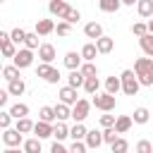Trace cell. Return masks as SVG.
<instances>
[{
    "label": "cell",
    "mask_w": 153,
    "mask_h": 153,
    "mask_svg": "<svg viewBox=\"0 0 153 153\" xmlns=\"http://www.w3.org/2000/svg\"><path fill=\"white\" fill-rule=\"evenodd\" d=\"M131 33L139 36V38H143V36L148 33V24H143V22H134V24H131Z\"/></svg>",
    "instance_id": "74e56055"
},
{
    "label": "cell",
    "mask_w": 153,
    "mask_h": 153,
    "mask_svg": "<svg viewBox=\"0 0 153 153\" xmlns=\"http://www.w3.org/2000/svg\"><path fill=\"white\" fill-rule=\"evenodd\" d=\"M100 143H105V141H103V131L88 129V134H86V146H88V148H98Z\"/></svg>",
    "instance_id": "ffe728a7"
},
{
    "label": "cell",
    "mask_w": 153,
    "mask_h": 153,
    "mask_svg": "<svg viewBox=\"0 0 153 153\" xmlns=\"http://www.w3.org/2000/svg\"><path fill=\"white\" fill-rule=\"evenodd\" d=\"M148 33H153V19H148Z\"/></svg>",
    "instance_id": "db71d44e"
},
{
    "label": "cell",
    "mask_w": 153,
    "mask_h": 153,
    "mask_svg": "<svg viewBox=\"0 0 153 153\" xmlns=\"http://www.w3.org/2000/svg\"><path fill=\"white\" fill-rule=\"evenodd\" d=\"M131 120H134V124H146V122L151 120L148 108H136V110H134V115H131Z\"/></svg>",
    "instance_id": "4316f807"
},
{
    "label": "cell",
    "mask_w": 153,
    "mask_h": 153,
    "mask_svg": "<svg viewBox=\"0 0 153 153\" xmlns=\"http://www.w3.org/2000/svg\"><path fill=\"white\" fill-rule=\"evenodd\" d=\"M136 12H139V17H143V19L153 17V0H139V2H136Z\"/></svg>",
    "instance_id": "7402d4cb"
},
{
    "label": "cell",
    "mask_w": 153,
    "mask_h": 153,
    "mask_svg": "<svg viewBox=\"0 0 153 153\" xmlns=\"http://www.w3.org/2000/svg\"><path fill=\"white\" fill-rule=\"evenodd\" d=\"M0 2H5V0H0Z\"/></svg>",
    "instance_id": "11a10c76"
},
{
    "label": "cell",
    "mask_w": 153,
    "mask_h": 153,
    "mask_svg": "<svg viewBox=\"0 0 153 153\" xmlns=\"http://www.w3.org/2000/svg\"><path fill=\"white\" fill-rule=\"evenodd\" d=\"M110 148H112V153H127V151H129V141L120 136V139H117V141H115Z\"/></svg>",
    "instance_id": "60d3db41"
},
{
    "label": "cell",
    "mask_w": 153,
    "mask_h": 153,
    "mask_svg": "<svg viewBox=\"0 0 153 153\" xmlns=\"http://www.w3.org/2000/svg\"><path fill=\"white\" fill-rule=\"evenodd\" d=\"M136 2H139V0H122V5H129V7H134Z\"/></svg>",
    "instance_id": "f5cc1de1"
},
{
    "label": "cell",
    "mask_w": 153,
    "mask_h": 153,
    "mask_svg": "<svg viewBox=\"0 0 153 153\" xmlns=\"http://www.w3.org/2000/svg\"><path fill=\"white\" fill-rule=\"evenodd\" d=\"M84 84H86V76L81 74V69L69 72V76H67V86H72V88H84Z\"/></svg>",
    "instance_id": "2e32d148"
},
{
    "label": "cell",
    "mask_w": 153,
    "mask_h": 153,
    "mask_svg": "<svg viewBox=\"0 0 153 153\" xmlns=\"http://www.w3.org/2000/svg\"><path fill=\"white\" fill-rule=\"evenodd\" d=\"M7 100H10V91L5 88V91H0V108H5V105H7Z\"/></svg>",
    "instance_id": "681fc988"
},
{
    "label": "cell",
    "mask_w": 153,
    "mask_h": 153,
    "mask_svg": "<svg viewBox=\"0 0 153 153\" xmlns=\"http://www.w3.org/2000/svg\"><path fill=\"white\" fill-rule=\"evenodd\" d=\"M0 45H2V55H5V57H12V60H14V55H17V45L12 43V38H10V41H2Z\"/></svg>",
    "instance_id": "d590c367"
},
{
    "label": "cell",
    "mask_w": 153,
    "mask_h": 153,
    "mask_svg": "<svg viewBox=\"0 0 153 153\" xmlns=\"http://www.w3.org/2000/svg\"><path fill=\"white\" fill-rule=\"evenodd\" d=\"M24 141H26L24 134L17 131V129H12V127L2 131V143H5L7 148H19V146H24Z\"/></svg>",
    "instance_id": "5b68a950"
},
{
    "label": "cell",
    "mask_w": 153,
    "mask_h": 153,
    "mask_svg": "<svg viewBox=\"0 0 153 153\" xmlns=\"http://www.w3.org/2000/svg\"><path fill=\"white\" fill-rule=\"evenodd\" d=\"M81 74L88 79V76H98V69H96V65L93 62H84L81 65Z\"/></svg>",
    "instance_id": "b9f144b4"
},
{
    "label": "cell",
    "mask_w": 153,
    "mask_h": 153,
    "mask_svg": "<svg viewBox=\"0 0 153 153\" xmlns=\"http://www.w3.org/2000/svg\"><path fill=\"white\" fill-rule=\"evenodd\" d=\"M134 74L141 86H153V57H139L134 62Z\"/></svg>",
    "instance_id": "6da1fadb"
},
{
    "label": "cell",
    "mask_w": 153,
    "mask_h": 153,
    "mask_svg": "<svg viewBox=\"0 0 153 153\" xmlns=\"http://www.w3.org/2000/svg\"><path fill=\"white\" fill-rule=\"evenodd\" d=\"M55 31V22L53 19H38L36 22V33L38 36H48V33H53Z\"/></svg>",
    "instance_id": "e0dca14e"
},
{
    "label": "cell",
    "mask_w": 153,
    "mask_h": 153,
    "mask_svg": "<svg viewBox=\"0 0 153 153\" xmlns=\"http://www.w3.org/2000/svg\"><path fill=\"white\" fill-rule=\"evenodd\" d=\"M33 127H36V122H31L29 117H22V120H17V124H14V129H17V131H22V134H29V131H33Z\"/></svg>",
    "instance_id": "4dcf8cb0"
},
{
    "label": "cell",
    "mask_w": 153,
    "mask_h": 153,
    "mask_svg": "<svg viewBox=\"0 0 153 153\" xmlns=\"http://www.w3.org/2000/svg\"><path fill=\"white\" fill-rule=\"evenodd\" d=\"M24 48H29V50H38L41 48V43H38V33L33 31V33H26V43H24Z\"/></svg>",
    "instance_id": "f35d334b"
},
{
    "label": "cell",
    "mask_w": 153,
    "mask_h": 153,
    "mask_svg": "<svg viewBox=\"0 0 153 153\" xmlns=\"http://www.w3.org/2000/svg\"><path fill=\"white\" fill-rule=\"evenodd\" d=\"M10 38H12V43H14V45H22V43H26V31L17 26V29H12V31H10Z\"/></svg>",
    "instance_id": "836d02e7"
},
{
    "label": "cell",
    "mask_w": 153,
    "mask_h": 153,
    "mask_svg": "<svg viewBox=\"0 0 153 153\" xmlns=\"http://www.w3.org/2000/svg\"><path fill=\"white\" fill-rule=\"evenodd\" d=\"M136 153H153V143H151L148 139H141V141L136 143Z\"/></svg>",
    "instance_id": "f6af8a7d"
},
{
    "label": "cell",
    "mask_w": 153,
    "mask_h": 153,
    "mask_svg": "<svg viewBox=\"0 0 153 153\" xmlns=\"http://www.w3.org/2000/svg\"><path fill=\"white\" fill-rule=\"evenodd\" d=\"M98 7L103 12H117L122 7V0H98Z\"/></svg>",
    "instance_id": "1f68e13d"
},
{
    "label": "cell",
    "mask_w": 153,
    "mask_h": 153,
    "mask_svg": "<svg viewBox=\"0 0 153 153\" xmlns=\"http://www.w3.org/2000/svg\"><path fill=\"white\" fill-rule=\"evenodd\" d=\"M86 151H88L86 141H72V146H69V153H86Z\"/></svg>",
    "instance_id": "7dc6e473"
},
{
    "label": "cell",
    "mask_w": 153,
    "mask_h": 153,
    "mask_svg": "<svg viewBox=\"0 0 153 153\" xmlns=\"http://www.w3.org/2000/svg\"><path fill=\"white\" fill-rule=\"evenodd\" d=\"M98 88H100V79H98V76H88L86 84H84V91H86L88 96H96Z\"/></svg>",
    "instance_id": "f1b7e54d"
},
{
    "label": "cell",
    "mask_w": 153,
    "mask_h": 153,
    "mask_svg": "<svg viewBox=\"0 0 153 153\" xmlns=\"http://www.w3.org/2000/svg\"><path fill=\"white\" fill-rule=\"evenodd\" d=\"M53 129H55V124H50V122H36V127H33V134H36V139H50L53 136Z\"/></svg>",
    "instance_id": "7c38bea8"
},
{
    "label": "cell",
    "mask_w": 153,
    "mask_h": 153,
    "mask_svg": "<svg viewBox=\"0 0 153 153\" xmlns=\"http://www.w3.org/2000/svg\"><path fill=\"white\" fill-rule=\"evenodd\" d=\"M117 139H120V134H117V129H115V127H110V129H103V141H105V143H110V146H112Z\"/></svg>",
    "instance_id": "ab89813d"
},
{
    "label": "cell",
    "mask_w": 153,
    "mask_h": 153,
    "mask_svg": "<svg viewBox=\"0 0 153 153\" xmlns=\"http://www.w3.org/2000/svg\"><path fill=\"white\" fill-rule=\"evenodd\" d=\"M7 91H10V96H22V93L26 91V84H24V79L7 81Z\"/></svg>",
    "instance_id": "cb8c5ba5"
},
{
    "label": "cell",
    "mask_w": 153,
    "mask_h": 153,
    "mask_svg": "<svg viewBox=\"0 0 153 153\" xmlns=\"http://www.w3.org/2000/svg\"><path fill=\"white\" fill-rule=\"evenodd\" d=\"M120 91H122V79H120V76H108V79H105V93L117 96Z\"/></svg>",
    "instance_id": "ac0fdd59"
},
{
    "label": "cell",
    "mask_w": 153,
    "mask_h": 153,
    "mask_svg": "<svg viewBox=\"0 0 153 153\" xmlns=\"http://www.w3.org/2000/svg\"><path fill=\"white\" fill-rule=\"evenodd\" d=\"M131 124H134L131 115H120L117 122H115V129H117V134H127V131L131 129Z\"/></svg>",
    "instance_id": "d6986e66"
},
{
    "label": "cell",
    "mask_w": 153,
    "mask_h": 153,
    "mask_svg": "<svg viewBox=\"0 0 153 153\" xmlns=\"http://www.w3.org/2000/svg\"><path fill=\"white\" fill-rule=\"evenodd\" d=\"M12 65L19 67V69L31 67V65H33V50H29V48H19L17 55H14V60H12Z\"/></svg>",
    "instance_id": "8992f818"
},
{
    "label": "cell",
    "mask_w": 153,
    "mask_h": 153,
    "mask_svg": "<svg viewBox=\"0 0 153 153\" xmlns=\"http://www.w3.org/2000/svg\"><path fill=\"white\" fill-rule=\"evenodd\" d=\"M12 120H14V117L10 115V110H2V112H0V127H2V131H5V129H10Z\"/></svg>",
    "instance_id": "7bdbcfd3"
},
{
    "label": "cell",
    "mask_w": 153,
    "mask_h": 153,
    "mask_svg": "<svg viewBox=\"0 0 153 153\" xmlns=\"http://www.w3.org/2000/svg\"><path fill=\"white\" fill-rule=\"evenodd\" d=\"M67 136H69V127H67L65 122H57L55 129H53V139H55V141H65Z\"/></svg>",
    "instance_id": "83f0119b"
},
{
    "label": "cell",
    "mask_w": 153,
    "mask_h": 153,
    "mask_svg": "<svg viewBox=\"0 0 153 153\" xmlns=\"http://www.w3.org/2000/svg\"><path fill=\"white\" fill-rule=\"evenodd\" d=\"M50 153H69V148H65V146H62V141H53Z\"/></svg>",
    "instance_id": "c3c4849f"
},
{
    "label": "cell",
    "mask_w": 153,
    "mask_h": 153,
    "mask_svg": "<svg viewBox=\"0 0 153 153\" xmlns=\"http://www.w3.org/2000/svg\"><path fill=\"white\" fill-rule=\"evenodd\" d=\"M57 96H60V103H65V105H69V108H74V105L79 103L76 88H72V86H62V88L57 91Z\"/></svg>",
    "instance_id": "ba28073f"
},
{
    "label": "cell",
    "mask_w": 153,
    "mask_h": 153,
    "mask_svg": "<svg viewBox=\"0 0 153 153\" xmlns=\"http://www.w3.org/2000/svg\"><path fill=\"white\" fill-rule=\"evenodd\" d=\"M91 103H93L98 110H103V112H110V110H115V105H117V98H115V96H110V93H96V96L91 98Z\"/></svg>",
    "instance_id": "277c9868"
},
{
    "label": "cell",
    "mask_w": 153,
    "mask_h": 153,
    "mask_svg": "<svg viewBox=\"0 0 153 153\" xmlns=\"http://www.w3.org/2000/svg\"><path fill=\"white\" fill-rule=\"evenodd\" d=\"M79 53H81L84 62H93V60H96V55H98V48H96V43H86Z\"/></svg>",
    "instance_id": "603a6c76"
},
{
    "label": "cell",
    "mask_w": 153,
    "mask_h": 153,
    "mask_svg": "<svg viewBox=\"0 0 153 153\" xmlns=\"http://www.w3.org/2000/svg\"><path fill=\"white\" fill-rule=\"evenodd\" d=\"M2 153H24V148H5Z\"/></svg>",
    "instance_id": "f907efd6"
},
{
    "label": "cell",
    "mask_w": 153,
    "mask_h": 153,
    "mask_svg": "<svg viewBox=\"0 0 153 153\" xmlns=\"http://www.w3.org/2000/svg\"><path fill=\"white\" fill-rule=\"evenodd\" d=\"M120 79H122V91H124L127 96H136V93H139V88H141V81L136 79L134 69H124V72L120 74Z\"/></svg>",
    "instance_id": "7a4b0ae2"
},
{
    "label": "cell",
    "mask_w": 153,
    "mask_h": 153,
    "mask_svg": "<svg viewBox=\"0 0 153 153\" xmlns=\"http://www.w3.org/2000/svg\"><path fill=\"white\" fill-rule=\"evenodd\" d=\"M10 115H12L14 120H22V117H29V105H26V103H14V105L10 108Z\"/></svg>",
    "instance_id": "d4e9b609"
},
{
    "label": "cell",
    "mask_w": 153,
    "mask_h": 153,
    "mask_svg": "<svg viewBox=\"0 0 153 153\" xmlns=\"http://www.w3.org/2000/svg\"><path fill=\"white\" fill-rule=\"evenodd\" d=\"M91 100H86V98H79V103L72 108V120L74 122H84L86 117H88V110H91Z\"/></svg>",
    "instance_id": "52a82bcc"
},
{
    "label": "cell",
    "mask_w": 153,
    "mask_h": 153,
    "mask_svg": "<svg viewBox=\"0 0 153 153\" xmlns=\"http://www.w3.org/2000/svg\"><path fill=\"white\" fill-rule=\"evenodd\" d=\"M81 65H84V57H81V53H76V50H69V53L65 55V67H67L69 72H74V69H81Z\"/></svg>",
    "instance_id": "30bf717a"
},
{
    "label": "cell",
    "mask_w": 153,
    "mask_h": 153,
    "mask_svg": "<svg viewBox=\"0 0 153 153\" xmlns=\"http://www.w3.org/2000/svg\"><path fill=\"white\" fill-rule=\"evenodd\" d=\"M55 45L53 43H41V48H38V60L41 62H45V65H53V60H55Z\"/></svg>",
    "instance_id": "9c48e42d"
},
{
    "label": "cell",
    "mask_w": 153,
    "mask_h": 153,
    "mask_svg": "<svg viewBox=\"0 0 153 153\" xmlns=\"http://www.w3.org/2000/svg\"><path fill=\"white\" fill-rule=\"evenodd\" d=\"M2 76H5L7 81L22 79V76H19V67H14V65H5V67H2Z\"/></svg>",
    "instance_id": "e575fe53"
},
{
    "label": "cell",
    "mask_w": 153,
    "mask_h": 153,
    "mask_svg": "<svg viewBox=\"0 0 153 153\" xmlns=\"http://www.w3.org/2000/svg\"><path fill=\"white\" fill-rule=\"evenodd\" d=\"M22 148H24V153H41V139H36V136L33 139H26Z\"/></svg>",
    "instance_id": "d6a6232c"
},
{
    "label": "cell",
    "mask_w": 153,
    "mask_h": 153,
    "mask_svg": "<svg viewBox=\"0 0 153 153\" xmlns=\"http://www.w3.org/2000/svg\"><path fill=\"white\" fill-rule=\"evenodd\" d=\"M115 122H117V117H115V115H108V112H105V115H100V127H103V129L115 127Z\"/></svg>",
    "instance_id": "ee69618b"
},
{
    "label": "cell",
    "mask_w": 153,
    "mask_h": 153,
    "mask_svg": "<svg viewBox=\"0 0 153 153\" xmlns=\"http://www.w3.org/2000/svg\"><path fill=\"white\" fill-rule=\"evenodd\" d=\"M55 115H57V122H65V120L72 117V108L65 105V103H57V105H55Z\"/></svg>",
    "instance_id": "f546056e"
},
{
    "label": "cell",
    "mask_w": 153,
    "mask_h": 153,
    "mask_svg": "<svg viewBox=\"0 0 153 153\" xmlns=\"http://www.w3.org/2000/svg\"><path fill=\"white\" fill-rule=\"evenodd\" d=\"M2 41H10V33H7V31H0V43H2Z\"/></svg>",
    "instance_id": "816d5d0a"
},
{
    "label": "cell",
    "mask_w": 153,
    "mask_h": 153,
    "mask_svg": "<svg viewBox=\"0 0 153 153\" xmlns=\"http://www.w3.org/2000/svg\"><path fill=\"white\" fill-rule=\"evenodd\" d=\"M36 74L45 81V84H57L60 79H62V74H60V69H55L53 65H45V62H41L38 65V69H36Z\"/></svg>",
    "instance_id": "3957f363"
},
{
    "label": "cell",
    "mask_w": 153,
    "mask_h": 153,
    "mask_svg": "<svg viewBox=\"0 0 153 153\" xmlns=\"http://www.w3.org/2000/svg\"><path fill=\"white\" fill-rule=\"evenodd\" d=\"M79 19H81V12H79V10H74V7H69V10H67V14L62 17V22H67V24H76Z\"/></svg>",
    "instance_id": "8d00e7d4"
},
{
    "label": "cell",
    "mask_w": 153,
    "mask_h": 153,
    "mask_svg": "<svg viewBox=\"0 0 153 153\" xmlns=\"http://www.w3.org/2000/svg\"><path fill=\"white\" fill-rule=\"evenodd\" d=\"M67 10H69L67 0H50V2H48V12H50L53 17H57V19H62V17L67 14Z\"/></svg>",
    "instance_id": "8fae6325"
},
{
    "label": "cell",
    "mask_w": 153,
    "mask_h": 153,
    "mask_svg": "<svg viewBox=\"0 0 153 153\" xmlns=\"http://www.w3.org/2000/svg\"><path fill=\"white\" fill-rule=\"evenodd\" d=\"M84 36H86V38H93V43H96V41H98L100 36H105V33H103V26H100L98 22H88V24L84 26Z\"/></svg>",
    "instance_id": "4fadbf2b"
},
{
    "label": "cell",
    "mask_w": 153,
    "mask_h": 153,
    "mask_svg": "<svg viewBox=\"0 0 153 153\" xmlns=\"http://www.w3.org/2000/svg\"><path fill=\"white\" fill-rule=\"evenodd\" d=\"M96 48H98L100 55H108V53H112V48H115V38H110V36H100V38L96 41Z\"/></svg>",
    "instance_id": "9a60e30c"
},
{
    "label": "cell",
    "mask_w": 153,
    "mask_h": 153,
    "mask_svg": "<svg viewBox=\"0 0 153 153\" xmlns=\"http://www.w3.org/2000/svg\"><path fill=\"white\" fill-rule=\"evenodd\" d=\"M88 129L84 127V122H74V127H69V139L72 141H86Z\"/></svg>",
    "instance_id": "5bb4252c"
},
{
    "label": "cell",
    "mask_w": 153,
    "mask_h": 153,
    "mask_svg": "<svg viewBox=\"0 0 153 153\" xmlns=\"http://www.w3.org/2000/svg\"><path fill=\"white\" fill-rule=\"evenodd\" d=\"M55 31H57V36H69V33H72V24H67V22H57Z\"/></svg>",
    "instance_id": "bcb514c9"
},
{
    "label": "cell",
    "mask_w": 153,
    "mask_h": 153,
    "mask_svg": "<svg viewBox=\"0 0 153 153\" xmlns=\"http://www.w3.org/2000/svg\"><path fill=\"white\" fill-rule=\"evenodd\" d=\"M139 45L146 57H153V33H146L143 38H139Z\"/></svg>",
    "instance_id": "484cf974"
},
{
    "label": "cell",
    "mask_w": 153,
    "mask_h": 153,
    "mask_svg": "<svg viewBox=\"0 0 153 153\" xmlns=\"http://www.w3.org/2000/svg\"><path fill=\"white\" fill-rule=\"evenodd\" d=\"M38 120H41V122H50V124H53V122H57L55 108H53V105H43V108L38 110Z\"/></svg>",
    "instance_id": "44dd1931"
}]
</instances>
